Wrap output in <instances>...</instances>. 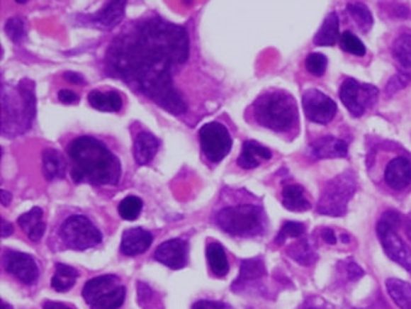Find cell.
<instances>
[{
	"label": "cell",
	"instance_id": "obj_14",
	"mask_svg": "<svg viewBox=\"0 0 411 309\" xmlns=\"http://www.w3.org/2000/svg\"><path fill=\"white\" fill-rule=\"evenodd\" d=\"M5 270L25 285H33L38 279V267L34 257L24 252L9 250L4 254Z\"/></svg>",
	"mask_w": 411,
	"mask_h": 309
},
{
	"label": "cell",
	"instance_id": "obj_42",
	"mask_svg": "<svg viewBox=\"0 0 411 309\" xmlns=\"http://www.w3.org/2000/svg\"><path fill=\"white\" fill-rule=\"evenodd\" d=\"M322 237H324V240H325L327 244H331V245L336 244V240H337V239H336L335 232H334L332 229H326V230H324V232H322Z\"/></svg>",
	"mask_w": 411,
	"mask_h": 309
},
{
	"label": "cell",
	"instance_id": "obj_38",
	"mask_svg": "<svg viewBox=\"0 0 411 309\" xmlns=\"http://www.w3.org/2000/svg\"><path fill=\"white\" fill-rule=\"evenodd\" d=\"M58 99H60V102L64 103V104H74L79 101L76 93L69 91V89H61L58 92Z\"/></svg>",
	"mask_w": 411,
	"mask_h": 309
},
{
	"label": "cell",
	"instance_id": "obj_13",
	"mask_svg": "<svg viewBox=\"0 0 411 309\" xmlns=\"http://www.w3.org/2000/svg\"><path fill=\"white\" fill-rule=\"evenodd\" d=\"M303 109L309 120L321 125L329 124L337 113L335 101L315 88L303 93Z\"/></svg>",
	"mask_w": 411,
	"mask_h": 309
},
{
	"label": "cell",
	"instance_id": "obj_1",
	"mask_svg": "<svg viewBox=\"0 0 411 309\" xmlns=\"http://www.w3.org/2000/svg\"><path fill=\"white\" fill-rule=\"evenodd\" d=\"M189 39L184 28L166 20H145L118 38L108 52L111 71L133 89L174 116L187 111L172 84V72L187 61Z\"/></svg>",
	"mask_w": 411,
	"mask_h": 309
},
{
	"label": "cell",
	"instance_id": "obj_18",
	"mask_svg": "<svg viewBox=\"0 0 411 309\" xmlns=\"http://www.w3.org/2000/svg\"><path fill=\"white\" fill-rule=\"evenodd\" d=\"M349 152L347 144L334 136H324L314 141L310 146V154L317 159L346 157Z\"/></svg>",
	"mask_w": 411,
	"mask_h": 309
},
{
	"label": "cell",
	"instance_id": "obj_31",
	"mask_svg": "<svg viewBox=\"0 0 411 309\" xmlns=\"http://www.w3.org/2000/svg\"><path fill=\"white\" fill-rule=\"evenodd\" d=\"M349 18L354 20L361 33H368L373 26V15L371 10L362 3H352L347 5Z\"/></svg>",
	"mask_w": 411,
	"mask_h": 309
},
{
	"label": "cell",
	"instance_id": "obj_35",
	"mask_svg": "<svg viewBox=\"0 0 411 309\" xmlns=\"http://www.w3.org/2000/svg\"><path fill=\"white\" fill-rule=\"evenodd\" d=\"M305 67L308 69V72L311 73L313 76L321 77V76L325 74L326 68H327V57L324 53H310L306 57Z\"/></svg>",
	"mask_w": 411,
	"mask_h": 309
},
{
	"label": "cell",
	"instance_id": "obj_12",
	"mask_svg": "<svg viewBox=\"0 0 411 309\" xmlns=\"http://www.w3.org/2000/svg\"><path fill=\"white\" fill-rule=\"evenodd\" d=\"M392 52L398 71L387 83V97H392L411 83V34L400 35L393 44Z\"/></svg>",
	"mask_w": 411,
	"mask_h": 309
},
{
	"label": "cell",
	"instance_id": "obj_32",
	"mask_svg": "<svg viewBox=\"0 0 411 309\" xmlns=\"http://www.w3.org/2000/svg\"><path fill=\"white\" fill-rule=\"evenodd\" d=\"M288 255L301 265H310L316 259L315 252L306 240H300L289 247Z\"/></svg>",
	"mask_w": 411,
	"mask_h": 309
},
{
	"label": "cell",
	"instance_id": "obj_36",
	"mask_svg": "<svg viewBox=\"0 0 411 309\" xmlns=\"http://www.w3.org/2000/svg\"><path fill=\"white\" fill-rule=\"evenodd\" d=\"M305 230V227L304 224L297 222H287L284 225H283L281 232L278 234L277 244H283L286 242V239L288 237H299L303 235V232Z\"/></svg>",
	"mask_w": 411,
	"mask_h": 309
},
{
	"label": "cell",
	"instance_id": "obj_48",
	"mask_svg": "<svg viewBox=\"0 0 411 309\" xmlns=\"http://www.w3.org/2000/svg\"><path fill=\"white\" fill-rule=\"evenodd\" d=\"M341 239H342V242H349V237L347 235H344V234L341 235Z\"/></svg>",
	"mask_w": 411,
	"mask_h": 309
},
{
	"label": "cell",
	"instance_id": "obj_8",
	"mask_svg": "<svg viewBox=\"0 0 411 309\" xmlns=\"http://www.w3.org/2000/svg\"><path fill=\"white\" fill-rule=\"evenodd\" d=\"M399 224L400 215L395 210H388L378 222V237L388 257L411 274V250L395 232Z\"/></svg>",
	"mask_w": 411,
	"mask_h": 309
},
{
	"label": "cell",
	"instance_id": "obj_26",
	"mask_svg": "<svg viewBox=\"0 0 411 309\" xmlns=\"http://www.w3.org/2000/svg\"><path fill=\"white\" fill-rule=\"evenodd\" d=\"M283 206L292 212H305L310 208L304 189L299 184H288L282 192Z\"/></svg>",
	"mask_w": 411,
	"mask_h": 309
},
{
	"label": "cell",
	"instance_id": "obj_15",
	"mask_svg": "<svg viewBox=\"0 0 411 309\" xmlns=\"http://www.w3.org/2000/svg\"><path fill=\"white\" fill-rule=\"evenodd\" d=\"M154 259L172 270H181L188 262V242L172 239L163 242L154 252Z\"/></svg>",
	"mask_w": 411,
	"mask_h": 309
},
{
	"label": "cell",
	"instance_id": "obj_47",
	"mask_svg": "<svg viewBox=\"0 0 411 309\" xmlns=\"http://www.w3.org/2000/svg\"><path fill=\"white\" fill-rule=\"evenodd\" d=\"M407 237L411 239V222L409 220V224H407Z\"/></svg>",
	"mask_w": 411,
	"mask_h": 309
},
{
	"label": "cell",
	"instance_id": "obj_22",
	"mask_svg": "<svg viewBox=\"0 0 411 309\" xmlns=\"http://www.w3.org/2000/svg\"><path fill=\"white\" fill-rule=\"evenodd\" d=\"M43 209L35 207L30 212L20 215L18 219L19 227L26 232L31 242H40L43 239L46 230V224L43 220Z\"/></svg>",
	"mask_w": 411,
	"mask_h": 309
},
{
	"label": "cell",
	"instance_id": "obj_9",
	"mask_svg": "<svg viewBox=\"0 0 411 309\" xmlns=\"http://www.w3.org/2000/svg\"><path fill=\"white\" fill-rule=\"evenodd\" d=\"M60 235L66 247L73 250H86L101 244V232L83 215H73L63 223Z\"/></svg>",
	"mask_w": 411,
	"mask_h": 309
},
{
	"label": "cell",
	"instance_id": "obj_16",
	"mask_svg": "<svg viewBox=\"0 0 411 309\" xmlns=\"http://www.w3.org/2000/svg\"><path fill=\"white\" fill-rule=\"evenodd\" d=\"M384 179L393 189L402 191L411 184L410 159L404 156H398L387 164Z\"/></svg>",
	"mask_w": 411,
	"mask_h": 309
},
{
	"label": "cell",
	"instance_id": "obj_25",
	"mask_svg": "<svg viewBox=\"0 0 411 309\" xmlns=\"http://www.w3.org/2000/svg\"><path fill=\"white\" fill-rule=\"evenodd\" d=\"M88 102L91 108L101 111H121L123 108V99L120 97L119 93L114 91L109 92H101V91H91L88 94Z\"/></svg>",
	"mask_w": 411,
	"mask_h": 309
},
{
	"label": "cell",
	"instance_id": "obj_46",
	"mask_svg": "<svg viewBox=\"0 0 411 309\" xmlns=\"http://www.w3.org/2000/svg\"><path fill=\"white\" fill-rule=\"evenodd\" d=\"M0 309H13V308H11V307H10V305H8V303H4V302L1 300V302H0Z\"/></svg>",
	"mask_w": 411,
	"mask_h": 309
},
{
	"label": "cell",
	"instance_id": "obj_20",
	"mask_svg": "<svg viewBox=\"0 0 411 309\" xmlns=\"http://www.w3.org/2000/svg\"><path fill=\"white\" fill-rule=\"evenodd\" d=\"M126 0H109L106 8L96 13L91 20L103 30H111L119 24L125 14Z\"/></svg>",
	"mask_w": 411,
	"mask_h": 309
},
{
	"label": "cell",
	"instance_id": "obj_45",
	"mask_svg": "<svg viewBox=\"0 0 411 309\" xmlns=\"http://www.w3.org/2000/svg\"><path fill=\"white\" fill-rule=\"evenodd\" d=\"M1 204L3 206H9L10 201H11V196H10L9 192H6L4 189H1Z\"/></svg>",
	"mask_w": 411,
	"mask_h": 309
},
{
	"label": "cell",
	"instance_id": "obj_4",
	"mask_svg": "<svg viewBox=\"0 0 411 309\" xmlns=\"http://www.w3.org/2000/svg\"><path fill=\"white\" fill-rule=\"evenodd\" d=\"M29 81H23L16 89H1V130L24 133L29 129L34 119L35 106H21L34 98L33 87H28Z\"/></svg>",
	"mask_w": 411,
	"mask_h": 309
},
{
	"label": "cell",
	"instance_id": "obj_33",
	"mask_svg": "<svg viewBox=\"0 0 411 309\" xmlns=\"http://www.w3.org/2000/svg\"><path fill=\"white\" fill-rule=\"evenodd\" d=\"M339 47L344 50V52L351 53L354 56L362 57L366 55V46L364 43L356 36V35L344 31L339 36Z\"/></svg>",
	"mask_w": 411,
	"mask_h": 309
},
{
	"label": "cell",
	"instance_id": "obj_43",
	"mask_svg": "<svg viewBox=\"0 0 411 309\" xmlns=\"http://www.w3.org/2000/svg\"><path fill=\"white\" fill-rule=\"evenodd\" d=\"M43 309H72L71 307H68L67 305H63V303H58V302H51L48 300L45 305H43Z\"/></svg>",
	"mask_w": 411,
	"mask_h": 309
},
{
	"label": "cell",
	"instance_id": "obj_27",
	"mask_svg": "<svg viewBox=\"0 0 411 309\" xmlns=\"http://www.w3.org/2000/svg\"><path fill=\"white\" fill-rule=\"evenodd\" d=\"M206 259L211 271L218 277H224L229 272V261L225 254L224 247L218 242H211L206 247Z\"/></svg>",
	"mask_w": 411,
	"mask_h": 309
},
{
	"label": "cell",
	"instance_id": "obj_39",
	"mask_svg": "<svg viewBox=\"0 0 411 309\" xmlns=\"http://www.w3.org/2000/svg\"><path fill=\"white\" fill-rule=\"evenodd\" d=\"M225 305L215 300H198L193 305L191 309H224Z\"/></svg>",
	"mask_w": 411,
	"mask_h": 309
},
{
	"label": "cell",
	"instance_id": "obj_37",
	"mask_svg": "<svg viewBox=\"0 0 411 309\" xmlns=\"http://www.w3.org/2000/svg\"><path fill=\"white\" fill-rule=\"evenodd\" d=\"M5 33L14 43H19L25 36L24 21L20 18H11L5 24Z\"/></svg>",
	"mask_w": 411,
	"mask_h": 309
},
{
	"label": "cell",
	"instance_id": "obj_44",
	"mask_svg": "<svg viewBox=\"0 0 411 309\" xmlns=\"http://www.w3.org/2000/svg\"><path fill=\"white\" fill-rule=\"evenodd\" d=\"M11 232H13V227L6 220L1 219V237H9Z\"/></svg>",
	"mask_w": 411,
	"mask_h": 309
},
{
	"label": "cell",
	"instance_id": "obj_50",
	"mask_svg": "<svg viewBox=\"0 0 411 309\" xmlns=\"http://www.w3.org/2000/svg\"><path fill=\"white\" fill-rule=\"evenodd\" d=\"M313 309H315V308H313Z\"/></svg>",
	"mask_w": 411,
	"mask_h": 309
},
{
	"label": "cell",
	"instance_id": "obj_40",
	"mask_svg": "<svg viewBox=\"0 0 411 309\" xmlns=\"http://www.w3.org/2000/svg\"><path fill=\"white\" fill-rule=\"evenodd\" d=\"M347 272H349V280H359V277L364 276V270L359 265H356L354 262L349 264Z\"/></svg>",
	"mask_w": 411,
	"mask_h": 309
},
{
	"label": "cell",
	"instance_id": "obj_11",
	"mask_svg": "<svg viewBox=\"0 0 411 309\" xmlns=\"http://www.w3.org/2000/svg\"><path fill=\"white\" fill-rule=\"evenodd\" d=\"M199 140L203 154L214 164L223 161L229 154L232 146L229 130L218 121H211L201 126Z\"/></svg>",
	"mask_w": 411,
	"mask_h": 309
},
{
	"label": "cell",
	"instance_id": "obj_5",
	"mask_svg": "<svg viewBox=\"0 0 411 309\" xmlns=\"http://www.w3.org/2000/svg\"><path fill=\"white\" fill-rule=\"evenodd\" d=\"M218 225L234 237H254L262 232L264 218L262 209L251 204L223 209L216 214Z\"/></svg>",
	"mask_w": 411,
	"mask_h": 309
},
{
	"label": "cell",
	"instance_id": "obj_19",
	"mask_svg": "<svg viewBox=\"0 0 411 309\" xmlns=\"http://www.w3.org/2000/svg\"><path fill=\"white\" fill-rule=\"evenodd\" d=\"M272 159V152L256 141H244L242 151L237 159V164L244 169L259 167L263 161Z\"/></svg>",
	"mask_w": 411,
	"mask_h": 309
},
{
	"label": "cell",
	"instance_id": "obj_2",
	"mask_svg": "<svg viewBox=\"0 0 411 309\" xmlns=\"http://www.w3.org/2000/svg\"><path fill=\"white\" fill-rule=\"evenodd\" d=\"M67 154L73 182L96 186H113L119 182V159L101 141L91 136H79L71 141Z\"/></svg>",
	"mask_w": 411,
	"mask_h": 309
},
{
	"label": "cell",
	"instance_id": "obj_10",
	"mask_svg": "<svg viewBox=\"0 0 411 309\" xmlns=\"http://www.w3.org/2000/svg\"><path fill=\"white\" fill-rule=\"evenodd\" d=\"M339 96L347 111L356 118H359L377 103L379 91L372 84L359 83L354 78H347L341 84Z\"/></svg>",
	"mask_w": 411,
	"mask_h": 309
},
{
	"label": "cell",
	"instance_id": "obj_7",
	"mask_svg": "<svg viewBox=\"0 0 411 309\" xmlns=\"http://www.w3.org/2000/svg\"><path fill=\"white\" fill-rule=\"evenodd\" d=\"M126 290L118 276L104 275L91 279L81 291L86 305L91 309H119L125 300Z\"/></svg>",
	"mask_w": 411,
	"mask_h": 309
},
{
	"label": "cell",
	"instance_id": "obj_34",
	"mask_svg": "<svg viewBox=\"0 0 411 309\" xmlns=\"http://www.w3.org/2000/svg\"><path fill=\"white\" fill-rule=\"evenodd\" d=\"M141 209H142V201L135 196H129V197L123 199L120 202L119 208H118L120 217L125 220H130V222L139 217Z\"/></svg>",
	"mask_w": 411,
	"mask_h": 309
},
{
	"label": "cell",
	"instance_id": "obj_49",
	"mask_svg": "<svg viewBox=\"0 0 411 309\" xmlns=\"http://www.w3.org/2000/svg\"><path fill=\"white\" fill-rule=\"evenodd\" d=\"M15 1H16V3H19V4H24V3H26L28 0H15Z\"/></svg>",
	"mask_w": 411,
	"mask_h": 309
},
{
	"label": "cell",
	"instance_id": "obj_29",
	"mask_svg": "<svg viewBox=\"0 0 411 309\" xmlns=\"http://www.w3.org/2000/svg\"><path fill=\"white\" fill-rule=\"evenodd\" d=\"M78 279V271L71 266L57 264L56 272L51 280V286L57 292H67L71 290Z\"/></svg>",
	"mask_w": 411,
	"mask_h": 309
},
{
	"label": "cell",
	"instance_id": "obj_3",
	"mask_svg": "<svg viewBox=\"0 0 411 309\" xmlns=\"http://www.w3.org/2000/svg\"><path fill=\"white\" fill-rule=\"evenodd\" d=\"M254 120L263 128L276 133H287L299 121L297 102L292 94L272 89L259 96L252 106Z\"/></svg>",
	"mask_w": 411,
	"mask_h": 309
},
{
	"label": "cell",
	"instance_id": "obj_23",
	"mask_svg": "<svg viewBox=\"0 0 411 309\" xmlns=\"http://www.w3.org/2000/svg\"><path fill=\"white\" fill-rule=\"evenodd\" d=\"M339 19L335 11L326 16L320 29L314 36V44L317 46H334L339 40Z\"/></svg>",
	"mask_w": 411,
	"mask_h": 309
},
{
	"label": "cell",
	"instance_id": "obj_17",
	"mask_svg": "<svg viewBox=\"0 0 411 309\" xmlns=\"http://www.w3.org/2000/svg\"><path fill=\"white\" fill-rule=\"evenodd\" d=\"M152 234L142 227H133L125 230L121 237L120 250L126 257H136L144 254L152 244Z\"/></svg>",
	"mask_w": 411,
	"mask_h": 309
},
{
	"label": "cell",
	"instance_id": "obj_6",
	"mask_svg": "<svg viewBox=\"0 0 411 309\" xmlns=\"http://www.w3.org/2000/svg\"><path fill=\"white\" fill-rule=\"evenodd\" d=\"M357 179L352 171H344L330 179L321 192L317 212L324 215L341 217L347 210V204L356 192Z\"/></svg>",
	"mask_w": 411,
	"mask_h": 309
},
{
	"label": "cell",
	"instance_id": "obj_24",
	"mask_svg": "<svg viewBox=\"0 0 411 309\" xmlns=\"http://www.w3.org/2000/svg\"><path fill=\"white\" fill-rule=\"evenodd\" d=\"M43 174L47 181L63 179L66 174V161L62 154L53 149H46L43 154Z\"/></svg>",
	"mask_w": 411,
	"mask_h": 309
},
{
	"label": "cell",
	"instance_id": "obj_30",
	"mask_svg": "<svg viewBox=\"0 0 411 309\" xmlns=\"http://www.w3.org/2000/svg\"><path fill=\"white\" fill-rule=\"evenodd\" d=\"M266 274L264 264L261 259H252V260H244L240 267V275L232 285V288H237L240 286H244L249 281L256 280L262 277Z\"/></svg>",
	"mask_w": 411,
	"mask_h": 309
},
{
	"label": "cell",
	"instance_id": "obj_28",
	"mask_svg": "<svg viewBox=\"0 0 411 309\" xmlns=\"http://www.w3.org/2000/svg\"><path fill=\"white\" fill-rule=\"evenodd\" d=\"M388 293L400 309H411V286L398 279L387 281Z\"/></svg>",
	"mask_w": 411,
	"mask_h": 309
},
{
	"label": "cell",
	"instance_id": "obj_41",
	"mask_svg": "<svg viewBox=\"0 0 411 309\" xmlns=\"http://www.w3.org/2000/svg\"><path fill=\"white\" fill-rule=\"evenodd\" d=\"M63 77L66 78L68 82L74 83V84H83L84 83V78L79 76L78 73L66 72L63 74Z\"/></svg>",
	"mask_w": 411,
	"mask_h": 309
},
{
	"label": "cell",
	"instance_id": "obj_21",
	"mask_svg": "<svg viewBox=\"0 0 411 309\" xmlns=\"http://www.w3.org/2000/svg\"><path fill=\"white\" fill-rule=\"evenodd\" d=\"M158 147H159V141L156 136H153L152 134L146 133V131H141L135 139V161L140 166L150 164L157 154Z\"/></svg>",
	"mask_w": 411,
	"mask_h": 309
}]
</instances>
